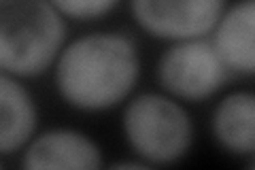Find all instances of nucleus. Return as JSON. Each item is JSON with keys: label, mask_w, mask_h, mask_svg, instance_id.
Instances as JSON below:
<instances>
[{"label": "nucleus", "mask_w": 255, "mask_h": 170, "mask_svg": "<svg viewBox=\"0 0 255 170\" xmlns=\"http://www.w3.org/2000/svg\"><path fill=\"white\" fill-rule=\"evenodd\" d=\"M55 87L73 109L100 113L132 94L140 75L134 40L119 32H92L62 47L53 64Z\"/></svg>", "instance_id": "nucleus-1"}, {"label": "nucleus", "mask_w": 255, "mask_h": 170, "mask_svg": "<svg viewBox=\"0 0 255 170\" xmlns=\"http://www.w3.org/2000/svg\"><path fill=\"white\" fill-rule=\"evenodd\" d=\"M64 19L51 0H0V68L17 79L47 72L66 45Z\"/></svg>", "instance_id": "nucleus-2"}, {"label": "nucleus", "mask_w": 255, "mask_h": 170, "mask_svg": "<svg viewBox=\"0 0 255 170\" xmlns=\"http://www.w3.org/2000/svg\"><path fill=\"white\" fill-rule=\"evenodd\" d=\"M122 130L128 147L147 166L177 164L194 145V119L181 100L145 92L126 104Z\"/></svg>", "instance_id": "nucleus-3"}, {"label": "nucleus", "mask_w": 255, "mask_h": 170, "mask_svg": "<svg viewBox=\"0 0 255 170\" xmlns=\"http://www.w3.org/2000/svg\"><path fill=\"white\" fill-rule=\"evenodd\" d=\"M155 75L162 92L183 102L211 98L232 79L209 36L174 40L157 60Z\"/></svg>", "instance_id": "nucleus-4"}, {"label": "nucleus", "mask_w": 255, "mask_h": 170, "mask_svg": "<svg viewBox=\"0 0 255 170\" xmlns=\"http://www.w3.org/2000/svg\"><path fill=\"white\" fill-rule=\"evenodd\" d=\"M226 6L228 0H130L140 30L172 43L209 36Z\"/></svg>", "instance_id": "nucleus-5"}, {"label": "nucleus", "mask_w": 255, "mask_h": 170, "mask_svg": "<svg viewBox=\"0 0 255 170\" xmlns=\"http://www.w3.org/2000/svg\"><path fill=\"white\" fill-rule=\"evenodd\" d=\"M21 166L28 170H96L102 166V151L87 134L55 128L32 136L23 147Z\"/></svg>", "instance_id": "nucleus-6"}, {"label": "nucleus", "mask_w": 255, "mask_h": 170, "mask_svg": "<svg viewBox=\"0 0 255 170\" xmlns=\"http://www.w3.org/2000/svg\"><path fill=\"white\" fill-rule=\"evenodd\" d=\"M209 38L232 77H251L255 72V0L228 4Z\"/></svg>", "instance_id": "nucleus-7"}, {"label": "nucleus", "mask_w": 255, "mask_h": 170, "mask_svg": "<svg viewBox=\"0 0 255 170\" xmlns=\"http://www.w3.org/2000/svg\"><path fill=\"white\" fill-rule=\"evenodd\" d=\"M211 134L226 153L251 160L255 153V96L247 90L223 96L213 111Z\"/></svg>", "instance_id": "nucleus-8"}, {"label": "nucleus", "mask_w": 255, "mask_h": 170, "mask_svg": "<svg viewBox=\"0 0 255 170\" xmlns=\"http://www.w3.org/2000/svg\"><path fill=\"white\" fill-rule=\"evenodd\" d=\"M38 126L32 94L9 72H0V156L17 153L30 143Z\"/></svg>", "instance_id": "nucleus-9"}, {"label": "nucleus", "mask_w": 255, "mask_h": 170, "mask_svg": "<svg viewBox=\"0 0 255 170\" xmlns=\"http://www.w3.org/2000/svg\"><path fill=\"white\" fill-rule=\"evenodd\" d=\"M51 4L68 19L90 21L111 13L119 0H51Z\"/></svg>", "instance_id": "nucleus-10"}]
</instances>
